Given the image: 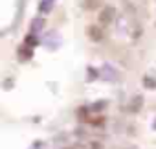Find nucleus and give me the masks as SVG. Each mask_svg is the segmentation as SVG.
Here are the masks:
<instances>
[{"label":"nucleus","instance_id":"nucleus-1","mask_svg":"<svg viewBox=\"0 0 156 149\" xmlns=\"http://www.w3.org/2000/svg\"><path fill=\"white\" fill-rule=\"evenodd\" d=\"M114 19H116V9H114V8L107 6V8L101 9V13H99V22H101L103 26H108Z\"/></svg>","mask_w":156,"mask_h":149},{"label":"nucleus","instance_id":"nucleus-2","mask_svg":"<svg viewBox=\"0 0 156 149\" xmlns=\"http://www.w3.org/2000/svg\"><path fill=\"white\" fill-rule=\"evenodd\" d=\"M99 76L105 79V81H116L118 79V72L114 70L112 64H103L101 72H99Z\"/></svg>","mask_w":156,"mask_h":149},{"label":"nucleus","instance_id":"nucleus-3","mask_svg":"<svg viewBox=\"0 0 156 149\" xmlns=\"http://www.w3.org/2000/svg\"><path fill=\"white\" fill-rule=\"evenodd\" d=\"M44 44H46L50 50H55V48L61 44V37H59L55 31H50V33L44 37Z\"/></svg>","mask_w":156,"mask_h":149},{"label":"nucleus","instance_id":"nucleus-4","mask_svg":"<svg viewBox=\"0 0 156 149\" xmlns=\"http://www.w3.org/2000/svg\"><path fill=\"white\" fill-rule=\"evenodd\" d=\"M87 35L94 41V42H99V41H103V30L101 28H98V26H88L87 28Z\"/></svg>","mask_w":156,"mask_h":149},{"label":"nucleus","instance_id":"nucleus-5","mask_svg":"<svg viewBox=\"0 0 156 149\" xmlns=\"http://www.w3.org/2000/svg\"><path fill=\"white\" fill-rule=\"evenodd\" d=\"M31 33L35 35V33H39V31H42L44 30V19L42 17H35L33 20H31Z\"/></svg>","mask_w":156,"mask_h":149},{"label":"nucleus","instance_id":"nucleus-6","mask_svg":"<svg viewBox=\"0 0 156 149\" xmlns=\"http://www.w3.org/2000/svg\"><path fill=\"white\" fill-rule=\"evenodd\" d=\"M33 57V50L30 46H20L19 48V59L20 61H30Z\"/></svg>","mask_w":156,"mask_h":149},{"label":"nucleus","instance_id":"nucleus-7","mask_svg":"<svg viewBox=\"0 0 156 149\" xmlns=\"http://www.w3.org/2000/svg\"><path fill=\"white\" fill-rule=\"evenodd\" d=\"M141 105H143V98H141V96H134V98L130 100L129 111H130V112H138V111L141 109Z\"/></svg>","mask_w":156,"mask_h":149},{"label":"nucleus","instance_id":"nucleus-8","mask_svg":"<svg viewBox=\"0 0 156 149\" xmlns=\"http://www.w3.org/2000/svg\"><path fill=\"white\" fill-rule=\"evenodd\" d=\"M51 9H53V0H41V4H39L41 13H50Z\"/></svg>","mask_w":156,"mask_h":149},{"label":"nucleus","instance_id":"nucleus-9","mask_svg":"<svg viewBox=\"0 0 156 149\" xmlns=\"http://www.w3.org/2000/svg\"><path fill=\"white\" fill-rule=\"evenodd\" d=\"M98 78H99V72H98L96 68L88 66V68H87V81H94V79H98Z\"/></svg>","mask_w":156,"mask_h":149},{"label":"nucleus","instance_id":"nucleus-10","mask_svg":"<svg viewBox=\"0 0 156 149\" xmlns=\"http://www.w3.org/2000/svg\"><path fill=\"white\" fill-rule=\"evenodd\" d=\"M24 42H26V46H30V48H33V46H37V44H39V41H37V37H35L33 33H30V35H26V39H24Z\"/></svg>","mask_w":156,"mask_h":149},{"label":"nucleus","instance_id":"nucleus-11","mask_svg":"<svg viewBox=\"0 0 156 149\" xmlns=\"http://www.w3.org/2000/svg\"><path fill=\"white\" fill-rule=\"evenodd\" d=\"M107 107V101L105 100H99V101H96L94 105H90V111H94V112H99V111H103Z\"/></svg>","mask_w":156,"mask_h":149},{"label":"nucleus","instance_id":"nucleus-12","mask_svg":"<svg viewBox=\"0 0 156 149\" xmlns=\"http://www.w3.org/2000/svg\"><path fill=\"white\" fill-rule=\"evenodd\" d=\"M143 85H145L147 89H156V79H152V78L145 76V78H143Z\"/></svg>","mask_w":156,"mask_h":149},{"label":"nucleus","instance_id":"nucleus-13","mask_svg":"<svg viewBox=\"0 0 156 149\" xmlns=\"http://www.w3.org/2000/svg\"><path fill=\"white\" fill-rule=\"evenodd\" d=\"M85 8H88V9L98 8V0H85Z\"/></svg>","mask_w":156,"mask_h":149},{"label":"nucleus","instance_id":"nucleus-14","mask_svg":"<svg viewBox=\"0 0 156 149\" xmlns=\"http://www.w3.org/2000/svg\"><path fill=\"white\" fill-rule=\"evenodd\" d=\"M92 149H103V147H101L99 142H94V144H92Z\"/></svg>","mask_w":156,"mask_h":149},{"label":"nucleus","instance_id":"nucleus-15","mask_svg":"<svg viewBox=\"0 0 156 149\" xmlns=\"http://www.w3.org/2000/svg\"><path fill=\"white\" fill-rule=\"evenodd\" d=\"M152 129H154V131H156V120H154V123H152Z\"/></svg>","mask_w":156,"mask_h":149},{"label":"nucleus","instance_id":"nucleus-16","mask_svg":"<svg viewBox=\"0 0 156 149\" xmlns=\"http://www.w3.org/2000/svg\"><path fill=\"white\" fill-rule=\"evenodd\" d=\"M64 149H73V147H64Z\"/></svg>","mask_w":156,"mask_h":149},{"label":"nucleus","instance_id":"nucleus-17","mask_svg":"<svg viewBox=\"0 0 156 149\" xmlns=\"http://www.w3.org/2000/svg\"><path fill=\"white\" fill-rule=\"evenodd\" d=\"M130 149H134V147H130Z\"/></svg>","mask_w":156,"mask_h":149}]
</instances>
